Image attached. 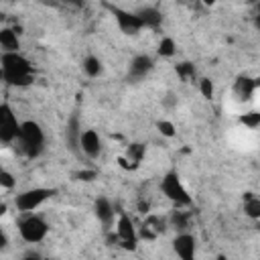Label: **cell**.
Segmentation results:
<instances>
[{"mask_svg":"<svg viewBox=\"0 0 260 260\" xmlns=\"http://www.w3.org/2000/svg\"><path fill=\"white\" fill-rule=\"evenodd\" d=\"M16 142H18V148L28 158H37L45 150V132L37 122L26 120L20 126V136H18Z\"/></svg>","mask_w":260,"mask_h":260,"instance_id":"2","label":"cell"},{"mask_svg":"<svg viewBox=\"0 0 260 260\" xmlns=\"http://www.w3.org/2000/svg\"><path fill=\"white\" fill-rule=\"evenodd\" d=\"M254 91H256L254 77H250V75H238V77H236V81H234V95H236L240 102L252 100Z\"/></svg>","mask_w":260,"mask_h":260,"instance_id":"15","label":"cell"},{"mask_svg":"<svg viewBox=\"0 0 260 260\" xmlns=\"http://www.w3.org/2000/svg\"><path fill=\"white\" fill-rule=\"evenodd\" d=\"M199 91L205 100H211L213 98V81L209 77H201L199 79Z\"/></svg>","mask_w":260,"mask_h":260,"instance_id":"25","label":"cell"},{"mask_svg":"<svg viewBox=\"0 0 260 260\" xmlns=\"http://www.w3.org/2000/svg\"><path fill=\"white\" fill-rule=\"evenodd\" d=\"M6 244H8V238H6V232L2 230V232H0V246L6 248Z\"/></svg>","mask_w":260,"mask_h":260,"instance_id":"30","label":"cell"},{"mask_svg":"<svg viewBox=\"0 0 260 260\" xmlns=\"http://www.w3.org/2000/svg\"><path fill=\"white\" fill-rule=\"evenodd\" d=\"M171 225H173L175 230H179V234L185 232V230L189 228V213H185V211H173V215H171Z\"/></svg>","mask_w":260,"mask_h":260,"instance_id":"23","label":"cell"},{"mask_svg":"<svg viewBox=\"0 0 260 260\" xmlns=\"http://www.w3.org/2000/svg\"><path fill=\"white\" fill-rule=\"evenodd\" d=\"M217 260H225V258H223V256H217Z\"/></svg>","mask_w":260,"mask_h":260,"instance_id":"32","label":"cell"},{"mask_svg":"<svg viewBox=\"0 0 260 260\" xmlns=\"http://www.w3.org/2000/svg\"><path fill=\"white\" fill-rule=\"evenodd\" d=\"M57 193V189L53 187H35V189H26L22 193L16 195L14 205L18 211L22 213H32L35 209H39L47 199H51Z\"/></svg>","mask_w":260,"mask_h":260,"instance_id":"4","label":"cell"},{"mask_svg":"<svg viewBox=\"0 0 260 260\" xmlns=\"http://www.w3.org/2000/svg\"><path fill=\"white\" fill-rule=\"evenodd\" d=\"M156 128H158V132H160L162 136H167V138H173V136H175V124L169 122V120H158Z\"/></svg>","mask_w":260,"mask_h":260,"instance_id":"26","label":"cell"},{"mask_svg":"<svg viewBox=\"0 0 260 260\" xmlns=\"http://www.w3.org/2000/svg\"><path fill=\"white\" fill-rule=\"evenodd\" d=\"M244 213L250 219H260V197H254L252 193H246L244 199Z\"/></svg>","mask_w":260,"mask_h":260,"instance_id":"18","label":"cell"},{"mask_svg":"<svg viewBox=\"0 0 260 260\" xmlns=\"http://www.w3.org/2000/svg\"><path fill=\"white\" fill-rule=\"evenodd\" d=\"M144 154H146V146H144V144H140V142H132V144H128V146H126V154H124V156H120V158H118V162H120V167L134 171V169H138V167H140V162H142Z\"/></svg>","mask_w":260,"mask_h":260,"instance_id":"10","label":"cell"},{"mask_svg":"<svg viewBox=\"0 0 260 260\" xmlns=\"http://www.w3.org/2000/svg\"><path fill=\"white\" fill-rule=\"evenodd\" d=\"M81 134H83V132H81V128H79V120H77V116H71V120H69V128H67V136H69V144H71L73 150L79 146Z\"/></svg>","mask_w":260,"mask_h":260,"instance_id":"20","label":"cell"},{"mask_svg":"<svg viewBox=\"0 0 260 260\" xmlns=\"http://www.w3.org/2000/svg\"><path fill=\"white\" fill-rule=\"evenodd\" d=\"M106 8L112 12V16L116 18L118 22V28L124 32V35H138L144 26L140 22V18L136 16V12H130V10H124L120 6H114V4H106Z\"/></svg>","mask_w":260,"mask_h":260,"instance_id":"8","label":"cell"},{"mask_svg":"<svg viewBox=\"0 0 260 260\" xmlns=\"http://www.w3.org/2000/svg\"><path fill=\"white\" fill-rule=\"evenodd\" d=\"M136 16L140 18L144 28H158L162 24V12L156 6H140L136 10Z\"/></svg>","mask_w":260,"mask_h":260,"instance_id":"14","label":"cell"},{"mask_svg":"<svg viewBox=\"0 0 260 260\" xmlns=\"http://www.w3.org/2000/svg\"><path fill=\"white\" fill-rule=\"evenodd\" d=\"M240 122L248 128H258L260 126V112L252 110V112H246L244 116H240Z\"/></svg>","mask_w":260,"mask_h":260,"instance_id":"24","label":"cell"},{"mask_svg":"<svg viewBox=\"0 0 260 260\" xmlns=\"http://www.w3.org/2000/svg\"><path fill=\"white\" fill-rule=\"evenodd\" d=\"M14 183H16V181H14V175H12V173H8L6 169L0 171V187H2V189H12Z\"/></svg>","mask_w":260,"mask_h":260,"instance_id":"27","label":"cell"},{"mask_svg":"<svg viewBox=\"0 0 260 260\" xmlns=\"http://www.w3.org/2000/svg\"><path fill=\"white\" fill-rule=\"evenodd\" d=\"M175 71H177V75H179L183 81H193V79L197 77L195 65L189 63V61H181V63H177V65H175Z\"/></svg>","mask_w":260,"mask_h":260,"instance_id":"21","label":"cell"},{"mask_svg":"<svg viewBox=\"0 0 260 260\" xmlns=\"http://www.w3.org/2000/svg\"><path fill=\"white\" fill-rule=\"evenodd\" d=\"M20 126H22V122L16 120L12 108L4 102V104L0 106V140H2L4 144H10V142L18 140V136H20Z\"/></svg>","mask_w":260,"mask_h":260,"instance_id":"6","label":"cell"},{"mask_svg":"<svg viewBox=\"0 0 260 260\" xmlns=\"http://www.w3.org/2000/svg\"><path fill=\"white\" fill-rule=\"evenodd\" d=\"M154 67V61L150 55H136L132 61H130V67H128V77L130 79H142L146 77Z\"/></svg>","mask_w":260,"mask_h":260,"instance_id":"11","label":"cell"},{"mask_svg":"<svg viewBox=\"0 0 260 260\" xmlns=\"http://www.w3.org/2000/svg\"><path fill=\"white\" fill-rule=\"evenodd\" d=\"M160 191H162L165 197H167L169 201H173L179 209L191 205V195H189V191L185 189V185L181 183V177H179L177 171H169V173L162 177V181H160Z\"/></svg>","mask_w":260,"mask_h":260,"instance_id":"3","label":"cell"},{"mask_svg":"<svg viewBox=\"0 0 260 260\" xmlns=\"http://www.w3.org/2000/svg\"><path fill=\"white\" fill-rule=\"evenodd\" d=\"M0 65H2V79L8 85L24 87L35 77L32 63L24 55H20V53H2Z\"/></svg>","mask_w":260,"mask_h":260,"instance_id":"1","label":"cell"},{"mask_svg":"<svg viewBox=\"0 0 260 260\" xmlns=\"http://www.w3.org/2000/svg\"><path fill=\"white\" fill-rule=\"evenodd\" d=\"M116 240L120 242V246L124 250H130V252H134L138 246V232H136L132 219L124 211L116 219Z\"/></svg>","mask_w":260,"mask_h":260,"instance_id":"7","label":"cell"},{"mask_svg":"<svg viewBox=\"0 0 260 260\" xmlns=\"http://www.w3.org/2000/svg\"><path fill=\"white\" fill-rule=\"evenodd\" d=\"M81 67H83V73H85L87 77H98V75L102 73V61H100L95 55H87V57L83 59Z\"/></svg>","mask_w":260,"mask_h":260,"instance_id":"19","label":"cell"},{"mask_svg":"<svg viewBox=\"0 0 260 260\" xmlns=\"http://www.w3.org/2000/svg\"><path fill=\"white\" fill-rule=\"evenodd\" d=\"M173 250L179 256V260H195V252H197L195 238L189 232L177 234L175 240H173Z\"/></svg>","mask_w":260,"mask_h":260,"instance_id":"9","label":"cell"},{"mask_svg":"<svg viewBox=\"0 0 260 260\" xmlns=\"http://www.w3.org/2000/svg\"><path fill=\"white\" fill-rule=\"evenodd\" d=\"M79 146H81V150H83L85 156L95 158L102 152V138H100V134L95 130H83L81 140H79Z\"/></svg>","mask_w":260,"mask_h":260,"instance_id":"12","label":"cell"},{"mask_svg":"<svg viewBox=\"0 0 260 260\" xmlns=\"http://www.w3.org/2000/svg\"><path fill=\"white\" fill-rule=\"evenodd\" d=\"M156 53H158L160 57H173V55L177 53L175 39H171V37H162V39H160V43H158Z\"/></svg>","mask_w":260,"mask_h":260,"instance_id":"22","label":"cell"},{"mask_svg":"<svg viewBox=\"0 0 260 260\" xmlns=\"http://www.w3.org/2000/svg\"><path fill=\"white\" fill-rule=\"evenodd\" d=\"M254 24H256V28L260 30V6H258V10H256V14H254Z\"/></svg>","mask_w":260,"mask_h":260,"instance_id":"31","label":"cell"},{"mask_svg":"<svg viewBox=\"0 0 260 260\" xmlns=\"http://www.w3.org/2000/svg\"><path fill=\"white\" fill-rule=\"evenodd\" d=\"M20 260H41V256H39L37 252H28V254H24Z\"/></svg>","mask_w":260,"mask_h":260,"instance_id":"29","label":"cell"},{"mask_svg":"<svg viewBox=\"0 0 260 260\" xmlns=\"http://www.w3.org/2000/svg\"><path fill=\"white\" fill-rule=\"evenodd\" d=\"M73 177H75L77 181H93V179L98 177V173H95V171H85V169H83V171H77Z\"/></svg>","mask_w":260,"mask_h":260,"instance_id":"28","label":"cell"},{"mask_svg":"<svg viewBox=\"0 0 260 260\" xmlns=\"http://www.w3.org/2000/svg\"><path fill=\"white\" fill-rule=\"evenodd\" d=\"M93 213L102 221L104 228H112V223H114V205L110 203V199L98 197L95 203H93Z\"/></svg>","mask_w":260,"mask_h":260,"instance_id":"16","label":"cell"},{"mask_svg":"<svg viewBox=\"0 0 260 260\" xmlns=\"http://www.w3.org/2000/svg\"><path fill=\"white\" fill-rule=\"evenodd\" d=\"M167 230V223L162 217L158 215H146L144 223H142V230H140V236L146 238V240H156L160 234H165Z\"/></svg>","mask_w":260,"mask_h":260,"instance_id":"13","label":"cell"},{"mask_svg":"<svg viewBox=\"0 0 260 260\" xmlns=\"http://www.w3.org/2000/svg\"><path fill=\"white\" fill-rule=\"evenodd\" d=\"M0 47L2 53H18L20 49V41H18V32L16 28H0Z\"/></svg>","mask_w":260,"mask_h":260,"instance_id":"17","label":"cell"},{"mask_svg":"<svg viewBox=\"0 0 260 260\" xmlns=\"http://www.w3.org/2000/svg\"><path fill=\"white\" fill-rule=\"evenodd\" d=\"M47 232H49L47 221L37 213H24V217L18 219V234L28 244H37L45 240Z\"/></svg>","mask_w":260,"mask_h":260,"instance_id":"5","label":"cell"}]
</instances>
